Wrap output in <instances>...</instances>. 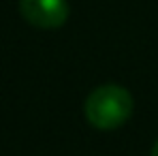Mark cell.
<instances>
[{"instance_id":"1","label":"cell","mask_w":158,"mask_h":156,"mask_svg":"<svg viewBox=\"0 0 158 156\" xmlns=\"http://www.w3.org/2000/svg\"><path fill=\"white\" fill-rule=\"evenodd\" d=\"M132 109L135 101L131 92L115 83L94 88L83 103L85 120L98 130H115L124 126L132 116Z\"/></svg>"},{"instance_id":"2","label":"cell","mask_w":158,"mask_h":156,"mask_svg":"<svg viewBox=\"0 0 158 156\" xmlns=\"http://www.w3.org/2000/svg\"><path fill=\"white\" fill-rule=\"evenodd\" d=\"M19 13L30 26L53 30L66 24L71 6L69 0H19Z\"/></svg>"},{"instance_id":"3","label":"cell","mask_w":158,"mask_h":156,"mask_svg":"<svg viewBox=\"0 0 158 156\" xmlns=\"http://www.w3.org/2000/svg\"><path fill=\"white\" fill-rule=\"evenodd\" d=\"M150 156H158V139L154 141V145H152V152H150Z\"/></svg>"}]
</instances>
